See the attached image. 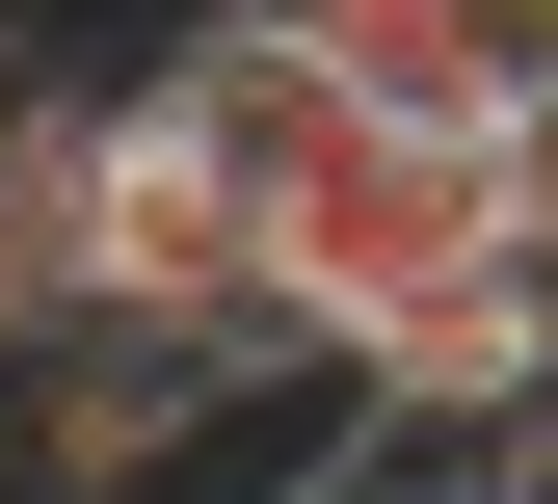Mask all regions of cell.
I'll return each mask as SVG.
<instances>
[{"label": "cell", "instance_id": "obj_1", "mask_svg": "<svg viewBox=\"0 0 558 504\" xmlns=\"http://www.w3.org/2000/svg\"><path fill=\"white\" fill-rule=\"evenodd\" d=\"M240 372H266V345H214V319H27V478H53V504L160 478Z\"/></svg>", "mask_w": 558, "mask_h": 504}, {"label": "cell", "instance_id": "obj_2", "mask_svg": "<svg viewBox=\"0 0 558 504\" xmlns=\"http://www.w3.org/2000/svg\"><path fill=\"white\" fill-rule=\"evenodd\" d=\"M266 27H293L319 81L426 107V133H506V107L558 81V0H266Z\"/></svg>", "mask_w": 558, "mask_h": 504}, {"label": "cell", "instance_id": "obj_3", "mask_svg": "<svg viewBox=\"0 0 558 504\" xmlns=\"http://www.w3.org/2000/svg\"><path fill=\"white\" fill-rule=\"evenodd\" d=\"M478 160H506V239H532V266H558V81H532V107H506V133H478Z\"/></svg>", "mask_w": 558, "mask_h": 504}, {"label": "cell", "instance_id": "obj_4", "mask_svg": "<svg viewBox=\"0 0 558 504\" xmlns=\"http://www.w3.org/2000/svg\"><path fill=\"white\" fill-rule=\"evenodd\" d=\"M506 504H558V398H532V425H506Z\"/></svg>", "mask_w": 558, "mask_h": 504}]
</instances>
